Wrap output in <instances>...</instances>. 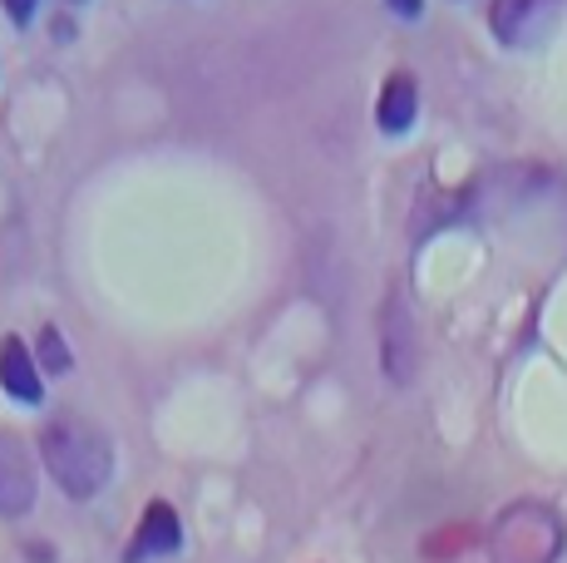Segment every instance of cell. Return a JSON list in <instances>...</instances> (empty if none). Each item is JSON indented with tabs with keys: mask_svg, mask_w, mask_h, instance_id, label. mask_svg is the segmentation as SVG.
<instances>
[{
	"mask_svg": "<svg viewBox=\"0 0 567 563\" xmlns=\"http://www.w3.org/2000/svg\"><path fill=\"white\" fill-rule=\"evenodd\" d=\"M40 454H45L54 484L70 500H94L109 484V470H114L109 440L84 420H50L45 436H40Z\"/></svg>",
	"mask_w": 567,
	"mask_h": 563,
	"instance_id": "6da1fadb",
	"label": "cell"
},
{
	"mask_svg": "<svg viewBox=\"0 0 567 563\" xmlns=\"http://www.w3.org/2000/svg\"><path fill=\"white\" fill-rule=\"evenodd\" d=\"M380 356H385V371H390V381L395 386H405L410 376H414V356H420V331H414V321H410V307H405V297H390V307H385V321H380Z\"/></svg>",
	"mask_w": 567,
	"mask_h": 563,
	"instance_id": "7a4b0ae2",
	"label": "cell"
},
{
	"mask_svg": "<svg viewBox=\"0 0 567 563\" xmlns=\"http://www.w3.org/2000/svg\"><path fill=\"white\" fill-rule=\"evenodd\" d=\"M558 16V0H494L488 6V25L504 45H528L548 30V20Z\"/></svg>",
	"mask_w": 567,
	"mask_h": 563,
	"instance_id": "3957f363",
	"label": "cell"
},
{
	"mask_svg": "<svg viewBox=\"0 0 567 563\" xmlns=\"http://www.w3.org/2000/svg\"><path fill=\"white\" fill-rule=\"evenodd\" d=\"M35 504V464L25 446L0 430V514H25Z\"/></svg>",
	"mask_w": 567,
	"mask_h": 563,
	"instance_id": "277c9868",
	"label": "cell"
},
{
	"mask_svg": "<svg viewBox=\"0 0 567 563\" xmlns=\"http://www.w3.org/2000/svg\"><path fill=\"white\" fill-rule=\"evenodd\" d=\"M0 386L16 400H25V406H40V396H45V386H40V376H35V361H30V346L20 337L0 341Z\"/></svg>",
	"mask_w": 567,
	"mask_h": 563,
	"instance_id": "5b68a950",
	"label": "cell"
},
{
	"mask_svg": "<svg viewBox=\"0 0 567 563\" xmlns=\"http://www.w3.org/2000/svg\"><path fill=\"white\" fill-rule=\"evenodd\" d=\"M183 544V524H178V514H173V504H148V514H144V524H138V534H134V549H128V563H138L144 554H173V549Z\"/></svg>",
	"mask_w": 567,
	"mask_h": 563,
	"instance_id": "8992f818",
	"label": "cell"
},
{
	"mask_svg": "<svg viewBox=\"0 0 567 563\" xmlns=\"http://www.w3.org/2000/svg\"><path fill=\"white\" fill-rule=\"evenodd\" d=\"M414 110H420V94H414V80L410 74H395V80L380 90V104H375V119L385 134H405L414 124Z\"/></svg>",
	"mask_w": 567,
	"mask_h": 563,
	"instance_id": "52a82bcc",
	"label": "cell"
},
{
	"mask_svg": "<svg viewBox=\"0 0 567 563\" xmlns=\"http://www.w3.org/2000/svg\"><path fill=\"white\" fill-rule=\"evenodd\" d=\"M40 361H45L50 371H70V351H64V341H60L54 327L40 331Z\"/></svg>",
	"mask_w": 567,
	"mask_h": 563,
	"instance_id": "ba28073f",
	"label": "cell"
},
{
	"mask_svg": "<svg viewBox=\"0 0 567 563\" xmlns=\"http://www.w3.org/2000/svg\"><path fill=\"white\" fill-rule=\"evenodd\" d=\"M390 6H395L400 16H420V10H424V0H390Z\"/></svg>",
	"mask_w": 567,
	"mask_h": 563,
	"instance_id": "9c48e42d",
	"label": "cell"
}]
</instances>
